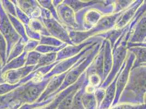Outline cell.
Instances as JSON below:
<instances>
[{
  "instance_id": "cell-1",
  "label": "cell",
  "mask_w": 146,
  "mask_h": 109,
  "mask_svg": "<svg viewBox=\"0 0 146 109\" xmlns=\"http://www.w3.org/2000/svg\"><path fill=\"white\" fill-rule=\"evenodd\" d=\"M0 33L5 38L7 44V60L13 47L21 37L13 27L7 14L2 6L0 1Z\"/></svg>"
},
{
  "instance_id": "cell-2",
  "label": "cell",
  "mask_w": 146,
  "mask_h": 109,
  "mask_svg": "<svg viewBox=\"0 0 146 109\" xmlns=\"http://www.w3.org/2000/svg\"><path fill=\"white\" fill-rule=\"evenodd\" d=\"M35 66H24L17 69L7 71L2 74V79L5 83L15 84L25 78L34 70Z\"/></svg>"
},
{
  "instance_id": "cell-3",
  "label": "cell",
  "mask_w": 146,
  "mask_h": 109,
  "mask_svg": "<svg viewBox=\"0 0 146 109\" xmlns=\"http://www.w3.org/2000/svg\"><path fill=\"white\" fill-rule=\"evenodd\" d=\"M19 8L30 19H39L41 17V8L36 1H14Z\"/></svg>"
},
{
  "instance_id": "cell-4",
  "label": "cell",
  "mask_w": 146,
  "mask_h": 109,
  "mask_svg": "<svg viewBox=\"0 0 146 109\" xmlns=\"http://www.w3.org/2000/svg\"><path fill=\"white\" fill-rule=\"evenodd\" d=\"M27 53L24 52L20 56L18 57L15 58L11 61L7 62L6 64L2 68V73H6L7 71L17 69L21 67H24L26 63Z\"/></svg>"
},
{
  "instance_id": "cell-5",
  "label": "cell",
  "mask_w": 146,
  "mask_h": 109,
  "mask_svg": "<svg viewBox=\"0 0 146 109\" xmlns=\"http://www.w3.org/2000/svg\"><path fill=\"white\" fill-rule=\"evenodd\" d=\"M7 16L9 19L15 31L17 32V33L18 34L19 36L25 42H27L29 39L26 36L24 25L21 21L19 20L17 18L14 17L12 15H11L9 14H7Z\"/></svg>"
},
{
  "instance_id": "cell-6",
  "label": "cell",
  "mask_w": 146,
  "mask_h": 109,
  "mask_svg": "<svg viewBox=\"0 0 146 109\" xmlns=\"http://www.w3.org/2000/svg\"><path fill=\"white\" fill-rule=\"evenodd\" d=\"M25 43H26L21 38L18 42L13 47L10 54L7 58V63L11 61L12 60L15 58L18 57L24 52Z\"/></svg>"
},
{
  "instance_id": "cell-7",
  "label": "cell",
  "mask_w": 146,
  "mask_h": 109,
  "mask_svg": "<svg viewBox=\"0 0 146 109\" xmlns=\"http://www.w3.org/2000/svg\"><path fill=\"white\" fill-rule=\"evenodd\" d=\"M61 19L66 24L73 26L75 25V17L74 11L69 6H65L62 8Z\"/></svg>"
},
{
  "instance_id": "cell-8",
  "label": "cell",
  "mask_w": 146,
  "mask_h": 109,
  "mask_svg": "<svg viewBox=\"0 0 146 109\" xmlns=\"http://www.w3.org/2000/svg\"><path fill=\"white\" fill-rule=\"evenodd\" d=\"M93 94L85 93L82 94V103L85 109H98V104L95 96Z\"/></svg>"
},
{
  "instance_id": "cell-9",
  "label": "cell",
  "mask_w": 146,
  "mask_h": 109,
  "mask_svg": "<svg viewBox=\"0 0 146 109\" xmlns=\"http://www.w3.org/2000/svg\"><path fill=\"white\" fill-rule=\"evenodd\" d=\"M57 58V54L56 53H51L46 54H42L38 64L35 67L34 70L37 69L44 67L48 64L53 63ZM33 70V71H34Z\"/></svg>"
},
{
  "instance_id": "cell-10",
  "label": "cell",
  "mask_w": 146,
  "mask_h": 109,
  "mask_svg": "<svg viewBox=\"0 0 146 109\" xmlns=\"http://www.w3.org/2000/svg\"><path fill=\"white\" fill-rule=\"evenodd\" d=\"M42 54L34 50L27 53L26 54L25 66H36L38 64Z\"/></svg>"
},
{
  "instance_id": "cell-11",
  "label": "cell",
  "mask_w": 146,
  "mask_h": 109,
  "mask_svg": "<svg viewBox=\"0 0 146 109\" xmlns=\"http://www.w3.org/2000/svg\"><path fill=\"white\" fill-rule=\"evenodd\" d=\"M2 6L3 7L4 11L7 14L12 15L14 17H17L16 14V9L15 6L13 1H8V0H3L1 1Z\"/></svg>"
},
{
  "instance_id": "cell-12",
  "label": "cell",
  "mask_w": 146,
  "mask_h": 109,
  "mask_svg": "<svg viewBox=\"0 0 146 109\" xmlns=\"http://www.w3.org/2000/svg\"><path fill=\"white\" fill-rule=\"evenodd\" d=\"M0 58L3 67L7 63V44L3 37L0 33Z\"/></svg>"
},
{
  "instance_id": "cell-13",
  "label": "cell",
  "mask_w": 146,
  "mask_h": 109,
  "mask_svg": "<svg viewBox=\"0 0 146 109\" xmlns=\"http://www.w3.org/2000/svg\"><path fill=\"white\" fill-rule=\"evenodd\" d=\"M110 109H146L145 104L136 105L129 103H120L111 106Z\"/></svg>"
},
{
  "instance_id": "cell-14",
  "label": "cell",
  "mask_w": 146,
  "mask_h": 109,
  "mask_svg": "<svg viewBox=\"0 0 146 109\" xmlns=\"http://www.w3.org/2000/svg\"><path fill=\"white\" fill-rule=\"evenodd\" d=\"M14 3L15 6V9H16V14H17V17L18 19L19 20L21 21L24 25H29L30 23L31 19L30 18L23 12L14 2V1H13Z\"/></svg>"
},
{
  "instance_id": "cell-15",
  "label": "cell",
  "mask_w": 146,
  "mask_h": 109,
  "mask_svg": "<svg viewBox=\"0 0 146 109\" xmlns=\"http://www.w3.org/2000/svg\"><path fill=\"white\" fill-rule=\"evenodd\" d=\"M100 17V14L96 11H91L90 12L88 13L86 21L89 25H95Z\"/></svg>"
},
{
  "instance_id": "cell-16",
  "label": "cell",
  "mask_w": 146,
  "mask_h": 109,
  "mask_svg": "<svg viewBox=\"0 0 146 109\" xmlns=\"http://www.w3.org/2000/svg\"><path fill=\"white\" fill-rule=\"evenodd\" d=\"M39 41L29 39V41L25 43L24 51L26 53H29L31 51L35 50L36 47L39 45Z\"/></svg>"
},
{
  "instance_id": "cell-17",
  "label": "cell",
  "mask_w": 146,
  "mask_h": 109,
  "mask_svg": "<svg viewBox=\"0 0 146 109\" xmlns=\"http://www.w3.org/2000/svg\"><path fill=\"white\" fill-rule=\"evenodd\" d=\"M100 80V78L97 75V74H92L88 77V85H91L96 88V87H98V85H99Z\"/></svg>"
},
{
  "instance_id": "cell-18",
  "label": "cell",
  "mask_w": 146,
  "mask_h": 109,
  "mask_svg": "<svg viewBox=\"0 0 146 109\" xmlns=\"http://www.w3.org/2000/svg\"><path fill=\"white\" fill-rule=\"evenodd\" d=\"M2 68H3V65H2V63L1 60L0 58V84L5 83L3 80L2 79Z\"/></svg>"
},
{
  "instance_id": "cell-19",
  "label": "cell",
  "mask_w": 146,
  "mask_h": 109,
  "mask_svg": "<svg viewBox=\"0 0 146 109\" xmlns=\"http://www.w3.org/2000/svg\"><path fill=\"white\" fill-rule=\"evenodd\" d=\"M33 109H51L50 107L49 106H47V107H44V108H35Z\"/></svg>"
}]
</instances>
